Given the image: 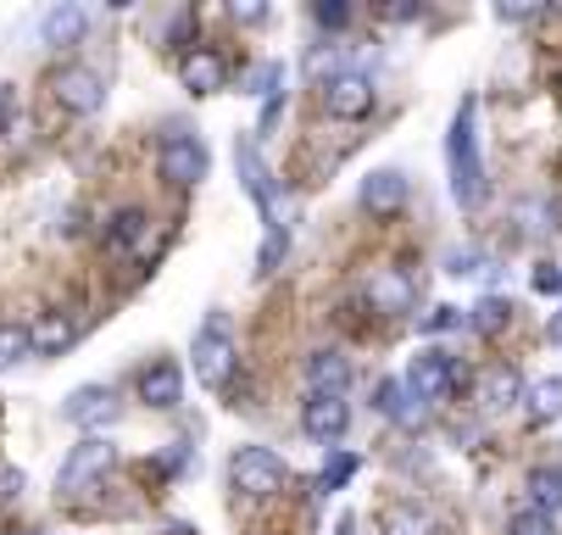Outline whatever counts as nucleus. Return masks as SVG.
<instances>
[{"label":"nucleus","instance_id":"nucleus-1","mask_svg":"<svg viewBox=\"0 0 562 535\" xmlns=\"http://www.w3.org/2000/svg\"><path fill=\"white\" fill-rule=\"evenodd\" d=\"M446 168H451V196L457 207H479L485 201V157H479V101L462 96L451 112V134H446Z\"/></svg>","mask_w":562,"mask_h":535},{"label":"nucleus","instance_id":"nucleus-2","mask_svg":"<svg viewBox=\"0 0 562 535\" xmlns=\"http://www.w3.org/2000/svg\"><path fill=\"white\" fill-rule=\"evenodd\" d=\"M228 486L251 502H273L284 486H290V464L273 452V446H239L228 457Z\"/></svg>","mask_w":562,"mask_h":535},{"label":"nucleus","instance_id":"nucleus-3","mask_svg":"<svg viewBox=\"0 0 562 535\" xmlns=\"http://www.w3.org/2000/svg\"><path fill=\"white\" fill-rule=\"evenodd\" d=\"M190 357H195V379H201L206 391H223V386H228V374H234V363H239V346H234V330H228L223 313H206V324L195 330Z\"/></svg>","mask_w":562,"mask_h":535},{"label":"nucleus","instance_id":"nucleus-4","mask_svg":"<svg viewBox=\"0 0 562 535\" xmlns=\"http://www.w3.org/2000/svg\"><path fill=\"white\" fill-rule=\"evenodd\" d=\"M117 464V446L106 435H85L56 469V497H85L95 480H106V469Z\"/></svg>","mask_w":562,"mask_h":535},{"label":"nucleus","instance_id":"nucleus-5","mask_svg":"<svg viewBox=\"0 0 562 535\" xmlns=\"http://www.w3.org/2000/svg\"><path fill=\"white\" fill-rule=\"evenodd\" d=\"M407 391H413L418 402H451V397L462 391L457 357H446L440 346H424V352L407 363Z\"/></svg>","mask_w":562,"mask_h":535},{"label":"nucleus","instance_id":"nucleus-6","mask_svg":"<svg viewBox=\"0 0 562 535\" xmlns=\"http://www.w3.org/2000/svg\"><path fill=\"white\" fill-rule=\"evenodd\" d=\"M373 107H379V90H373L368 73L340 67V73H329V79H324V112L335 123H362Z\"/></svg>","mask_w":562,"mask_h":535},{"label":"nucleus","instance_id":"nucleus-7","mask_svg":"<svg viewBox=\"0 0 562 535\" xmlns=\"http://www.w3.org/2000/svg\"><path fill=\"white\" fill-rule=\"evenodd\" d=\"M156 174H162L168 185H179V190H190L212 174V151L195 134H168L162 151H156Z\"/></svg>","mask_w":562,"mask_h":535},{"label":"nucleus","instance_id":"nucleus-8","mask_svg":"<svg viewBox=\"0 0 562 535\" xmlns=\"http://www.w3.org/2000/svg\"><path fill=\"white\" fill-rule=\"evenodd\" d=\"M50 96H56V107L61 112H72V118H95L101 107H106V79L95 67H61L56 79H50Z\"/></svg>","mask_w":562,"mask_h":535},{"label":"nucleus","instance_id":"nucleus-9","mask_svg":"<svg viewBox=\"0 0 562 535\" xmlns=\"http://www.w3.org/2000/svg\"><path fill=\"white\" fill-rule=\"evenodd\" d=\"M234 174H239V185H246V196L257 201L262 223H268V229H284V223L273 218V174H268V163H262V151H257L251 134L234 140Z\"/></svg>","mask_w":562,"mask_h":535},{"label":"nucleus","instance_id":"nucleus-10","mask_svg":"<svg viewBox=\"0 0 562 535\" xmlns=\"http://www.w3.org/2000/svg\"><path fill=\"white\" fill-rule=\"evenodd\" d=\"M301 430L317 446H340V435L351 430V402L346 397H306L301 402Z\"/></svg>","mask_w":562,"mask_h":535},{"label":"nucleus","instance_id":"nucleus-11","mask_svg":"<svg viewBox=\"0 0 562 535\" xmlns=\"http://www.w3.org/2000/svg\"><path fill=\"white\" fill-rule=\"evenodd\" d=\"M61 419H67L72 430H101V424H112V419H117L112 386H78V391L61 402Z\"/></svg>","mask_w":562,"mask_h":535},{"label":"nucleus","instance_id":"nucleus-12","mask_svg":"<svg viewBox=\"0 0 562 535\" xmlns=\"http://www.w3.org/2000/svg\"><path fill=\"white\" fill-rule=\"evenodd\" d=\"M139 402L156 408V413H173V408L184 402V374H179V363H150V368L139 374Z\"/></svg>","mask_w":562,"mask_h":535},{"label":"nucleus","instance_id":"nucleus-13","mask_svg":"<svg viewBox=\"0 0 562 535\" xmlns=\"http://www.w3.org/2000/svg\"><path fill=\"white\" fill-rule=\"evenodd\" d=\"M357 201H362L368 212H379V218L401 212V207H407V174H401V168H373V174L362 179Z\"/></svg>","mask_w":562,"mask_h":535},{"label":"nucleus","instance_id":"nucleus-14","mask_svg":"<svg viewBox=\"0 0 562 535\" xmlns=\"http://www.w3.org/2000/svg\"><path fill=\"white\" fill-rule=\"evenodd\" d=\"M368 301H373V313H390V319L413 313V279L401 274V268H373V279H368Z\"/></svg>","mask_w":562,"mask_h":535},{"label":"nucleus","instance_id":"nucleus-15","mask_svg":"<svg viewBox=\"0 0 562 535\" xmlns=\"http://www.w3.org/2000/svg\"><path fill=\"white\" fill-rule=\"evenodd\" d=\"M346 386H351V363L340 352L306 357V397H346Z\"/></svg>","mask_w":562,"mask_h":535},{"label":"nucleus","instance_id":"nucleus-16","mask_svg":"<svg viewBox=\"0 0 562 535\" xmlns=\"http://www.w3.org/2000/svg\"><path fill=\"white\" fill-rule=\"evenodd\" d=\"M179 79H184L190 96H217V90L228 85V62H223L217 51H190V56L179 62Z\"/></svg>","mask_w":562,"mask_h":535},{"label":"nucleus","instance_id":"nucleus-17","mask_svg":"<svg viewBox=\"0 0 562 535\" xmlns=\"http://www.w3.org/2000/svg\"><path fill=\"white\" fill-rule=\"evenodd\" d=\"M85 29H90V18H85V7H72V0H61V7H50V12L40 18V40H45L50 51L78 45V40H85Z\"/></svg>","mask_w":562,"mask_h":535},{"label":"nucleus","instance_id":"nucleus-18","mask_svg":"<svg viewBox=\"0 0 562 535\" xmlns=\"http://www.w3.org/2000/svg\"><path fill=\"white\" fill-rule=\"evenodd\" d=\"M418 397L407 391V379H379L373 386V413L390 419V424H418Z\"/></svg>","mask_w":562,"mask_h":535},{"label":"nucleus","instance_id":"nucleus-19","mask_svg":"<svg viewBox=\"0 0 562 535\" xmlns=\"http://www.w3.org/2000/svg\"><path fill=\"white\" fill-rule=\"evenodd\" d=\"M145 229H150V218L139 212V207H123L112 223H106V235H101V246L112 252V257H128L139 241H145Z\"/></svg>","mask_w":562,"mask_h":535},{"label":"nucleus","instance_id":"nucleus-20","mask_svg":"<svg viewBox=\"0 0 562 535\" xmlns=\"http://www.w3.org/2000/svg\"><path fill=\"white\" fill-rule=\"evenodd\" d=\"M524 413H529L535 424H551V419H562V374H551V379H535V386L524 391Z\"/></svg>","mask_w":562,"mask_h":535},{"label":"nucleus","instance_id":"nucleus-21","mask_svg":"<svg viewBox=\"0 0 562 535\" xmlns=\"http://www.w3.org/2000/svg\"><path fill=\"white\" fill-rule=\"evenodd\" d=\"M379 530L384 535H435V519L418 513L413 502H390V508H379Z\"/></svg>","mask_w":562,"mask_h":535},{"label":"nucleus","instance_id":"nucleus-22","mask_svg":"<svg viewBox=\"0 0 562 535\" xmlns=\"http://www.w3.org/2000/svg\"><path fill=\"white\" fill-rule=\"evenodd\" d=\"M72 341H78V324H72L67 313H45L40 330H34V352H40V357H61Z\"/></svg>","mask_w":562,"mask_h":535},{"label":"nucleus","instance_id":"nucleus-23","mask_svg":"<svg viewBox=\"0 0 562 535\" xmlns=\"http://www.w3.org/2000/svg\"><path fill=\"white\" fill-rule=\"evenodd\" d=\"M529 497H535V508L540 513H562V469L557 464H540V469H529Z\"/></svg>","mask_w":562,"mask_h":535},{"label":"nucleus","instance_id":"nucleus-24","mask_svg":"<svg viewBox=\"0 0 562 535\" xmlns=\"http://www.w3.org/2000/svg\"><path fill=\"white\" fill-rule=\"evenodd\" d=\"M518 402H524L518 368H496V374L485 379V408H491V413H507V408H518Z\"/></svg>","mask_w":562,"mask_h":535},{"label":"nucleus","instance_id":"nucleus-25","mask_svg":"<svg viewBox=\"0 0 562 535\" xmlns=\"http://www.w3.org/2000/svg\"><path fill=\"white\" fill-rule=\"evenodd\" d=\"M23 357H34V330L29 324H0V368H18Z\"/></svg>","mask_w":562,"mask_h":535},{"label":"nucleus","instance_id":"nucleus-26","mask_svg":"<svg viewBox=\"0 0 562 535\" xmlns=\"http://www.w3.org/2000/svg\"><path fill=\"white\" fill-rule=\"evenodd\" d=\"M468 324L479 330V335H496L502 324H513V301H502V296H485L479 308L468 313Z\"/></svg>","mask_w":562,"mask_h":535},{"label":"nucleus","instance_id":"nucleus-27","mask_svg":"<svg viewBox=\"0 0 562 535\" xmlns=\"http://www.w3.org/2000/svg\"><path fill=\"white\" fill-rule=\"evenodd\" d=\"M351 475H357V457H351V452H329L324 475H317V491H346Z\"/></svg>","mask_w":562,"mask_h":535},{"label":"nucleus","instance_id":"nucleus-28","mask_svg":"<svg viewBox=\"0 0 562 535\" xmlns=\"http://www.w3.org/2000/svg\"><path fill=\"white\" fill-rule=\"evenodd\" d=\"M502 535H557V519L551 513H540V508H524V513H513L507 519V530Z\"/></svg>","mask_w":562,"mask_h":535},{"label":"nucleus","instance_id":"nucleus-29","mask_svg":"<svg viewBox=\"0 0 562 535\" xmlns=\"http://www.w3.org/2000/svg\"><path fill=\"white\" fill-rule=\"evenodd\" d=\"M284 252H290V235H284V229H268V241H262V252H257V279H268V274L284 263Z\"/></svg>","mask_w":562,"mask_h":535},{"label":"nucleus","instance_id":"nucleus-30","mask_svg":"<svg viewBox=\"0 0 562 535\" xmlns=\"http://www.w3.org/2000/svg\"><path fill=\"white\" fill-rule=\"evenodd\" d=\"M312 23L317 29H346L351 23V7H346V0H312Z\"/></svg>","mask_w":562,"mask_h":535},{"label":"nucleus","instance_id":"nucleus-31","mask_svg":"<svg viewBox=\"0 0 562 535\" xmlns=\"http://www.w3.org/2000/svg\"><path fill=\"white\" fill-rule=\"evenodd\" d=\"M485 268H491V257H485V252H451V263H446V274H451V279H479Z\"/></svg>","mask_w":562,"mask_h":535},{"label":"nucleus","instance_id":"nucleus-32","mask_svg":"<svg viewBox=\"0 0 562 535\" xmlns=\"http://www.w3.org/2000/svg\"><path fill=\"white\" fill-rule=\"evenodd\" d=\"M279 85H284V62H268V67H257L251 73V96H279Z\"/></svg>","mask_w":562,"mask_h":535},{"label":"nucleus","instance_id":"nucleus-33","mask_svg":"<svg viewBox=\"0 0 562 535\" xmlns=\"http://www.w3.org/2000/svg\"><path fill=\"white\" fill-rule=\"evenodd\" d=\"M457 324H462V313H457V308H435V313L424 319V330H429V335H446V330H457Z\"/></svg>","mask_w":562,"mask_h":535},{"label":"nucleus","instance_id":"nucleus-34","mask_svg":"<svg viewBox=\"0 0 562 535\" xmlns=\"http://www.w3.org/2000/svg\"><path fill=\"white\" fill-rule=\"evenodd\" d=\"M23 486H29V480H23V469H0V502H18V497H23Z\"/></svg>","mask_w":562,"mask_h":535},{"label":"nucleus","instance_id":"nucleus-35","mask_svg":"<svg viewBox=\"0 0 562 535\" xmlns=\"http://www.w3.org/2000/svg\"><path fill=\"white\" fill-rule=\"evenodd\" d=\"M535 290H540V296H557V290H562V274H557L551 263H546V268H535Z\"/></svg>","mask_w":562,"mask_h":535},{"label":"nucleus","instance_id":"nucleus-36","mask_svg":"<svg viewBox=\"0 0 562 535\" xmlns=\"http://www.w3.org/2000/svg\"><path fill=\"white\" fill-rule=\"evenodd\" d=\"M535 7H496V23H535Z\"/></svg>","mask_w":562,"mask_h":535},{"label":"nucleus","instance_id":"nucleus-37","mask_svg":"<svg viewBox=\"0 0 562 535\" xmlns=\"http://www.w3.org/2000/svg\"><path fill=\"white\" fill-rule=\"evenodd\" d=\"M228 12H234V18H239V23H262V18H268V12H262V7H239V0H234V7H228Z\"/></svg>","mask_w":562,"mask_h":535},{"label":"nucleus","instance_id":"nucleus-38","mask_svg":"<svg viewBox=\"0 0 562 535\" xmlns=\"http://www.w3.org/2000/svg\"><path fill=\"white\" fill-rule=\"evenodd\" d=\"M7 118H12V85H0V129H7Z\"/></svg>","mask_w":562,"mask_h":535},{"label":"nucleus","instance_id":"nucleus-39","mask_svg":"<svg viewBox=\"0 0 562 535\" xmlns=\"http://www.w3.org/2000/svg\"><path fill=\"white\" fill-rule=\"evenodd\" d=\"M551 341H562V313H557V319H551Z\"/></svg>","mask_w":562,"mask_h":535},{"label":"nucleus","instance_id":"nucleus-40","mask_svg":"<svg viewBox=\"0 0 562 535\" xmlns=\"http://www.w3.org/2000/svg\"><path fill=\"white\" fill-rule=\"evenodd\" d=\"M168 535H195V530H184V524H173V530H168Z\"/></svg>","mask_w":562,"mask_h":535},{"label":"nucleus","instance_id":"nucleus-41","mask_svg":"<svg viewBox=\"0 0 562 535\" xmlns=\"http://www.w3.org/2000/svg\"><path fill=\"white\" fill-rule=\"evenodd\" d=\"M340 535H351V519H340Z\"/></svg>","mask_w":562,"mask_h":535},{"label":"nucleus","instance_id":"nucleus-42","mask_svg":"<svg viewBox=\"0 0 562 535\" xmlns=\"http://www.w3.org/2000/svg\"><path fill=\"white\" fill-rule=\"evenodd\" d=\"M12 535H34V530H12Z\"/></svg>","mask_w":562,"mask_h":535}]
</instances>
